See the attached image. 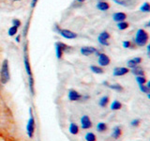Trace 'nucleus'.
Wrapping results in <instances>:
<instances>
[{"label":"nucleus","instance_id":"29","mask_svg":"<svg viewBox=\"0 0 150 141\" xmlns=\"http://www.w3.org/2000/svg\"><path fill=\"white\" fill-rule=\"evenodd\" d=\"M141 123V120H138V119H135V120H132L130 122V125L132 127H138Z\"/></svg>","mask_w":150,"mask_h":141},{"label":"nucleus","instance_id":"10","mask_svg":"<svg viewBox=\"0 0 150 141\" xmlns=\"http://www.w3.org/2000/svg\"><path fill=\"white\" fill-rule=\"evenodd\" d=\"M59 31L61 33V35H62L63 37H65V38H67V39H74V38L77 37L76 33L71 32V31L67 30V29H60Z\"/></svg>","mask_w":150,"mask_h":141},{"label":"nucleus","instance_id":"31","mask_svg":"<svg viewBox=\"0 0 150 141\" xmlns=\"http://www.w3.org/2000/svg\"><path fill=\"white\" fill-rule=\"evenodd\" d=\"M115 1L117 3V4H120V5H123V6H127V5L125 4L127 1H124V0H115Z\"/></svg>","mask_w":150,"mask_h":141},{"label":"nucleus","instance_id":"38","mask_svg":"<svg viewBox=\"0 0 150 141\" xmlns=\"http://www.w3.org/2000/svg\"><path fill=\"white\" fill-rule=\"evenodd\" d=\"M15 1H18V0H15Z\"/></svg>","mask_w":150,"mask_h":141},{"label":"nucleus","instance_id":"12","mask_svg":"<svg viewBox=\"0 0 150 141\" xmlns=\"http://www.w3.org/2000/svg\"><path fill=\"white\" fill-rule=\"evenodd\" d=\"M34 129H35V123H34V120H33V118L31 117L29 121H28V124H27V133L29 135V136L33 135V133H34Z\"/></svg>","mask_w":150,"mask_h":141},{"label":"nucleus","instance_id":"13","mask_svg":"<svg viewBox=\"0 0 150 141\" xmlns=\"http://www.w3.org/2000/svg\"><path fill=\"white\" fill-rule=\"evenodd\" d=\"M130 72L132 74H134L135 76H144V70L142 67H140V66H137V67L131 69Z\"/></svg>","mask_w":150,"mask_h":141},{"label":"nucleus","instance_id":"5","mask_svg":"<svg viewBox=\"0 0 150 141\" xmlns=\"http://www.w3.org/2000/svg\"><path fill=\"white\" fill-rule=\"evenodd\" d=\"M129 72L130 70L128 67H117V68L114 69V73H112V74H114L115 76H123V75H126Z\"/></svg>","mask_w":150,"mask_h":141},{"label":"nucleus","instance_id":"1","mask_svg":"<svg viewBox=\"0 0 150 141\" xmlns=\"http://www.w3.org/2000/svg\"><path fill=\"white\" fill-rule=\"evenodd\" d=\"M149 41V34L146 30L143 29V28H140V29L137 30L135 34V38H134V43L136 44V46L139 47H143L144 45H146L148 43Z\"/></svg>","mask_w":150,"mask_h":141},{"label":"nucleus","instance_id":"22","mask_svg":"<svg viewBox=\"0 0 150 141\" xmlns=\"http://www.w3.org/2000/svg\"><path fill=\"white\" fill-rule=\"evenodd\" d=\"M108 103H109V97H108V96H104V97H102L100 99V105L102 106V107H105L108 105Z\"/></svg>","mask_w":150,"mask_h":141},{"label":"nucleus","instance_id":"4","mask_svg":"<svg viewBox=\"0 0 150 141\" xmlns=\"http://www.w3.org/2000/svg\"><path fill=\"white\" fill-rule=\"evenodd\" d=\"M142 61H143L142 58H140V56H136V58H133L128 60L127 66H128L129 69H133L135 67H137V66H139L141 63H142Z\"/></svg>","mask_w":150,"mask_h":141},{"label":"nucleus","instance_id":"25","mask_svg":"<svg viewBox=\"0 0 150 141\" xmlns=\"http://www.w3.org/2000/svg\"><path fill=\"white\" fill-rule=\"evenodd\" d=\"M109 87L112 88V89H115L116 91H122L123 90V87L121 86L119 84H114V85H109Z\"/></svg>","mask_w":150,"mask_h":141},{"label":"nucleus","instance_id":"26","mask_svg":"<svg viewBox=\"0 0 150 141\" xmlns=\"http://www.w3.org/2000/svg\"><path fill=\"white\" fill-rule=\"evenodd\" d=\"M69 131H70V133H71V134L76 135L78 133V131H79V128H78V126L76 124L71 123V124H70V127H69Z\"/></svg>","mask_w":150,"mask_h":141},{"label":"nucleus","instance_id":"18","mask_svg":"<svg viewBox=\"0 0 150 141\" xmlns=\"http://www.w3.org/2000/svg\"><path fill=\"white\" fill-rule=\"evenodd\" d=\"M140 11L142 12H145V13L150 12V3H148V2L143 3L142 6L140 7Z\"/></svg>","mask_w":150,"mask_h":141},{"label":"nucleus","instance_id":"17","mask_svg":"<svg viewBox=\"0 0 150 141\" xmlns=\"http://www.w3.org/2000/svg\"><path fill=\"white\" fill-rule=\"evenodd\" d=\"M123 47L127 49H136V44L133 41H123Z\"/></svg>","mask_w":150,"mask_h":141},{"label":"nucleus","instance_id":"11","mask_svg":"<svg viewBox=\"0 0 150 141\" xmlns=\"http://www.w3.org/2000/svg\"><path fill=\"white\" fill-rule=\"evenodd\" d=\"M97 8L100 9V11H108V9H110V4L108 3V2H106V1H103V0H101V1L98 2Z\"/></svg>","mask_w":150,"mask_h":141},{"label":"nucleus","instance_id":"3","mask_svg":"<svg viewBox=\"0 0 150 141\" xmlns=\"http://www.w3.org/2000/svg\"><path fill=\"white\" fill-rule=\"evenodd\" d=\"M110 38H111V36H110L109 33H108L107 31H103L102 33H100V36H98V41L100 44L108 46L109 45V41H108V40H109Z\"/></svg>","mask_w":150,"mask_h":141},{"label":"nucleus","instance_id":"19","mask_svg":"<svg viewBox=\"0 0 150 141\" xmlns=\"http://www.w3.org/2000/svg\"><path fill=\"white\" fill-rule=\"evenodd\" d=\"M122 108V103L118 101H114L111 105V109L112 110H119Z\"/></svg>","mask_w":150,"mask_h":141},{"label":"nucleus","instance_id":"35","mask_svg":"<svg viewBox=\"0 0 150 141\" xmlns=\"http://www.w3.org/2000/svg\"><path fill=\"white\" fill-rule=\"evenodd\" d=\"M147 97H148V99H150V91L147 93Z\"/></svg>","mask_w":150,"mask_h":141},{"label":"nucleus","instance_id":"30","mask_svg":"<svg viewBox=\"0 0 150 141\" xmlns=\"http://www.w3.org/2000/svg\"><path fill=\"white\" fill-rule=\"evenodd\" d=\"M15 33H17V27L13 26L12 27L9 28V30H8V34L11 35V36H12V35H15Z\"/></svg>","mask_w":150,"mask_h":141},{"label":"nucleus","instance_id":"23","mask_svg":"<svg viewBox=\"0 0 150 141\" xmlns=\"http://www.w3.org/2000/svg\"><path fill=\"white\" fill-rule=\"evenodd\" d=\"M91 70L93 73H103V69L101 67H98V66H91L90 67Z\"/></svg>","mask_w":150,"mask_h":141},{"label":"nucleus","instance_id":"21","mask_svg":"<svg viewBox=\"0 0 150 141\" xmlns=\"http://www.w3.org/2000/svg\"><path fill=\"white\" fill-rule=\"evenodd\" d=\"M136 82L138 83V85H145L147 82V80H146V77L144 76H136Z\"/></svg>","mask_w":150,"mask_h":141},{"label":"nucleus","instance_id":"33","mask_svg":"<svg viewBox=\"0 0 150 141\" xmlns=\"http://www.w3.org/2000/svg\"><path fill=\"white\" fill-rule=\"evenodd\" d=\"M146 53H147V56L150 58V43L147 44V47H146Z\"/></svg>","mask_w":150,"mask_h":141},{"label":"nucleus","instance_id":"27","mask_svg":"<svg viewBox=\"0 0 150 141\" xmlns=\"http://www.w3.org/2000/svg\"><path fill=\"white\" fill-rule=\"evenodd\" d=\"M86 141H96V135L93 133H87L86 135Z\"/></svg>","mask_w":150,"mask_h":141},{"label":"nucleus","instance_id":"14","mask_svg":"<svg viewBox=\"0 0 150 141\" xmlns=\"http://www.w3.org/2000/svg\"><path fill=\"white\" fill-rule=\"evenodd\" d=\"M67 49V45L64 44V43H61V42H59V43L56 44V52H57V56L60 58L61 56H62V54L63 52Z\"/></svg>","mask_w":150,"mask_h":141},{"label":"nucleus","instance_id":"37","mask_svg":"<svg viewBox=\"0 0 150 141\" xmlns=\"http://www.w3.org/2000/svg\"><path fill=\"white\" fill-rule=\"evenodd\" d=\"M79 2H83V1H86V0H78Z\"/></svg>","mask_w":150,"mask_h":141},{"label":"nucleus","instance_id":"32","mask_svg":"<svg viewBox=\"0 0 150 141\" xmlns=\"http://www.w3.org/2000/svg\"><path fill=\"white\" fill-rule=\"evenodd\" d=\"M13 25H14V26L18 27L19 26L21 25V22H20V21H18V20H13Z\"/></svg>","mask_w":150,"mask_h":141},{"label":"nucleus","instance_id":"28","mask_svg":"<svg viewBox=\"0 0 150 141\" xmlns=\"http://www.w3.org/2000/svg\"><path fill=\"white\" fill-rule=\"evenodd\" d=\"M139 88H140V90L142 91L143 93H148L150 91V89L147 88L146 85H139Z\"/></svg>","mask_w":150,"mask_h":141},{"label":"nucleus","instance_id":"8","mask_svg":"<svg viewBox=\"0 0 150 141\" xmlns=\"http://www.w3.org/2000/svg\"><path fill=\"white\" fill-rule=\"evenodd\" d=\"M98 50L96 48H94V47H83L81 49V53L83 55V56H90L92 54H97Z\"/></svg>","mask_w":150,"mask_h":141},{"label":"nucleus","instance_id":"20","mask_svg":"<svg viewBox=\"0 0 150 141\" xmlns=\"http://www.w3.org/2000/svg\"><path fill=\"white\" fill-rule=\"evenodd\" d=\"M129 24L125 21L117 23V27H118V29H120V30H125L127 28H129Z\"/></svg>","mask_w":150,"mask_h":141},{"label":"nucleus","instance_id":"2","mask_svg":"<svg viewBox=\"0 0 150 141\" xmlns=\"http://www.w3.org/2000/svg\"><path fill=\"white\" fill-rule=\"evenodd\" d=\"M9 79V73H8V60H5L2 70H1V81L3 84L7 83Z\"/></svg>","mask_w":150,"mask_h":141},{"label":"nucleus","instance_id":"15","mask_svg":"<svg viewBox=\"0 0 150 141\" xmlns=\"http://www.w3.org/2000/svg\"><path fill=\"white\" fill-rule=\"evenodd\" d=\"M69 97L70 101H78V100H80V99L82 98V96L75 90H70L69 93Z\"/></svg>","mask_w":150,"mask_h":141},{"label":"nucleus","instance_id":"6","mask_svg":"<svg viewBox=\"0 0 150 141\" xmlns=\"http://www.w3.org/2000/svg\"><path fill=\"white\" fill-rule=\"evenodd\" d=\"M98 64H100V66H102V67H103V66H108L110 64L111 60H110L109 56H108L107 55L101 53V54H98Z\"/></svg>","mask_w":150,"mask_h":141},{"label":"nucleus","instance_id":"7","mask_svg":"<svg viewBox=\"0 0 150 141\" xmlns=\"http://www.w3.org/2000/svg\"><path fill=\"white\" fill-rule=\"evenodd\" d=\"M112 19H114V21L117 22V23H120V22H123L127 19V14L125 12H116L115 13L114 15H112Z\"/></svg>","mask_w":150,"mask_h":141},{"label":"nucleus","instance_id":"16","mask_svg":"<svg viewBox=\"0 0 150 141\" xmlns=\"http://www.w3.org/2000/svg\"><path fill=\"white\" fill-rule=\"evenodd\" d=\"M112 137L115 138V139L119 138L120 136L122 135V129H121V127H119V126L115 127L114 130H112Z\"/></svg>","mask_w":150,"mask_h":141},{"label":"nucleus","instance_id":"36","mask_svg":"<svg viewBox=\"0 0 150 141\" xmlns=\"http://www.w3.org/2000/svg\"><path fill=\"white\" fill-rule=\"evenodd\" d=\"M146 26H150V21H149V22L147 23V25H146Z\"/></svg>","mask_w":150,"mask_h":141},{"label":"nucleus","instance_id":"24","mask_svg":"<svg viewBox=\"0 0 150 141\" xmlns=\"http://www.w3.org/2000/svg\"><path fill=\"white\" fill-rule=\"evenodd\" d=\"M97 129H98V132L102 133V132H105L107 130V125L105 123H103V122H100V123H98V126H97Z\"/></svg>","mask_w":150,"mask_h":141},{"label":"nucleus","instance_id":"34","mask_svg":"<svg viewBox=\"0 0 150 141\" xmlns=\"http://www.w3.org/2000/svg\"><path fill=\"white\" fill-rule=\"evenodd\" d=\"M146 86H147V88L150 89V80H149V81H147V82H146Z\"/></svg>","mask_w":150,"mask_h":141},{"label":"nucleus","instance_id":"9","mask_svg":"<svg viewBox=\"0 0 150 141\" xmlns=\"http://www.w3.org/2000/svg\"><path fill=\"white\" fill-rule=\"evenodd\" d=\"M81 124L83 129H89L92 126V122L88 116H83L81 119Z\"/></svg>","mask_w":150,"mask_h":141}]
</instances>
